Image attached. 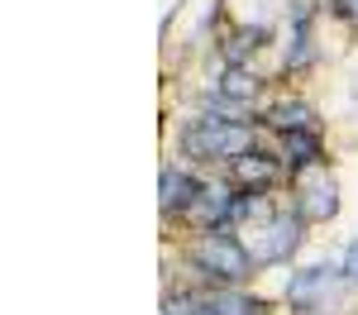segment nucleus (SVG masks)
<instances>
[{
  "instance_id": "obj_10",
  "label": "nucleus",
  "mask_w": 358,
  "mask_h": 315,
  "mask_svg": "<svg viewBox=\"0 0 358 315\" xmlns=\"http://www.w3.org/2000/svg\"><path fill=\"white\" fill-rule=\"evenodd\" d=\"M268 119H273L282 134H296V129H310V124H315L310 105H301V101H282V105H273V110H268Z\"/></svg>"
},
{
  "instance_id": "obj_8",
  "label": "nucleus",
  "mask_w": 358,
  "mask_h": 315,
  "mask_svg": "<svg viewBox=\"0 0 358 315\" xmlns=\"http://www.w3.org/2000/svg\"><path fill=\"white\" fill-rule=\"evenodd\" d=\"M196 196H201V182H196L192 172H182V168H167L163 172V215H192V205Z\"/></svg>"
},
{
  "instance_id": "obj_5",
  "label": "nucleus",
  "mask_w": 358,
  "mask_h": 315,
  "mask_svg": "<svg viewBox=\"0 0 358 315\" xmlns=\"http://www.w3.org/2000/svg\"><path fill=\"white\" fill-rule=\"evenodd\" d=\"M301 225H306L301 210H292V215L282 210V215H273L268 229H263V239L253 244V254L263 258V263H282V258H292V249L301 244Z\"/></svg>"
},
{
  "instance_id": "obj_14",
  "label": "nucleus",
  "mask_w": 358,
  "mask_h": 315,
  "mask_svg": "<svg viewBox=\"0 0 358 315\" xmlns=\"http://www.w3.org/2000/svg\"><path fill=\"white\" fill-rule=\"evenodd\" d=\"M334 10H339L349 24H358V0H334Z\"/></svg>"
},
{
  "instance_id": "obj_3",
  "label": "nucleus",
  "mask_w": 358,
  "mask_h": 315,
  "mask_svg": "<svg viewBox=\"0 0 358 315\" xmlns=\"http://www.w3.org/2000/svg\"><path fill=\"white\" fill-rule=\"evenodd\" d=\"M196 263L210 272V277H220V282H244L248 272H253V254H248L244 244L234 239V234H206L201 244H196Z\"/></svg>"
},
{
  "instance_id": "obj_2",
  "label": "nucleus",
  "mask_w": 358,
  "mask_h": 315,
  "mask_svg": "<svg viewBox=\"0 0 358 315\" xmlns=\"http://www.w3.org/2000/svg\"><path fill=\"white\" fill-rule=\"evenodd\" d=\"M344 296V272L339 268H301L287 277V301L296 311H334Z\"/></svg>"
},
{
  "instance_id": "obj_11",
  "label": "nucleus",
  "mask_w": 358,
  "mask_h": 315,
  "mask_svg": "<svg viewBox=\"0 0 358 315\" xmlns=\"http://www.w3.org/2000/svg\"><path fill=\"white\" fill-rule=\"evenodd\" d=\"M220 91L229 96V101H239V105H248L253 96H258V82L248 77L239 62H229V72H224V82H220Z\"/></svg>"
},
{
  "instance_id": "obj_4",
  "label": "nucleus",
  "mask_w": 358,
  "mask_h": 315,
  "mask_svg": "<svg viewBox=\"0 0 358 315\" xmlns=\"http://www.w3.org/2000/svg\"><path fill=\"white\" fill-rule=\"evenodd\" d=\"M282 177H287L282 163L268 158V153H258V148L229 163V186H234V191H253V196H263V191H273Z\"/></svg>"
},
{
  "instance_id": "obj_6",
  "label": "nucleus",
  "mask_w": 358,
  "mask_h": 315,
  "mask_svg": "<svg viewBox=\"0 0 358 315\" xmlns=\"http://www.w3.org/2000/svg\"><path fill=\"white\" fill-rule=\"evenodd\" d=\"M296 210H301V220H334L339 215V182L334 177H306Z\"/></svg>"
},
{
  "instance_id": "obj_1",
  "label": "nucleus",
  "mask_w": 358,
  "mask_h": 315,
  "mask_svg": "<svg viewBox=\"0 0 358 315\" xmlns=\"http://www.w3.org/2000/svg\"><path fill=\"white\" fill-rule=\"evenodd\" d=\"M182 153L187 158H201V163H220V158H244L253 153V129H248V119H215V115H206V119H196L192 129L182 134Z\"/></svg>"
},
{
  "instance_id": "obj_13",
  "label": "nucleus",
  "mask_w": 358,
  "mask_h": 315,
  "mask_svg": "<svg viewBox=\"0 0 358 315\" xmlns=\"http://www.w3.org/2000/svg\"><path fill=\"white\" fill-rule=\"evenodd\" d=\"M339 272H344V282L349 286H358V239L344 249V263H339Z\"/></svg>"
},
{
  "instance_id": "obj_12",
  "label": "nucleus",
  "mask_w": 358,
  "mask_h": 315,
  "mask_svg": "<svg viewBox=\"0 0 358 315\" xmlns=\"http://www.w3.org/2000/svg\"><path fill=\"white\" fill-rule=\"evenodd\" d=\"M210 315H258V301L248 291H215L210 296Z\"/></svg>"
},
{
  "instance_id": "obj_7",
  "label": "nucleus",
  "mask_w": 358,
  "mask_h": 315,
  "mask_svg": "<svg viewBox=\"0 0 358 315\" xmlns=\"http://www.w3.org/2000/svg\"><path fill=\"white\" fill-rule=\"evenodd\" d=\"M229 210H234V186H201V196L192 205V220L196 225H210V234H220L229 225Z\"/></svg>"
},
{
  "instance_id": "obj_9",
  "label": "nucleus",
  "mask_w": 358,
  "mask_h": 315,
  "mask_svg": "<svg viewBox=\"0 0 358 315\" xmlns=\"http://www.w3.org/2000/svg\"><path fill=\"white\" fill-rule=\"evenodd\" d=\"M282 158H287V168H310V163L320 158V139H315V129L282 134Z\"/></svg>"
}]
</instances>
